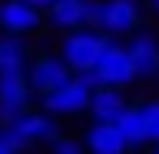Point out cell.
<instances>
[{
  "label": "cell",
  "instance_id": "cell-1",
  "mask_svg": "<svg viewBox=\"0 0 159 154\" xmlns=\"http://www.w3.org/2000/svg\"><path fill=\"white\" fill-rule=\"evenodd\" d=\"M52 137H56V116H48L43 107H39V111L26 107L22 116H13V120L0 124V141H4L13 154L30 150V146H39V141H52Z\"/></svg>",
  "mask_w": 159,
  "mask_h": 154
},
{
  "label": "cell",
  "instance_id": "cell-2",
  "mask_svg": "<svg viewBox=\"0 0 159 154\" xmlns=\"http://www.w3.org/2000/svg\"><path fill=\"white\" fill-rule=\"evenodd\" d=\"M95 86H99L95 73H90V69H78L69 81H60L56 90L39 94V99H43V111L56 116V120H65V116H82V111H86V103H90V90H95Z\"/></svg>",
  "mask_w": 159,
  "mask_h": 154
},
{
  "label": "cell",
  "instance_id": "cell-3",
  "mask_svg": "<svg viewBox=\"0 0 159 154\" xmlns=\"http://www.w3.org/2000/svg\"><path fill=\"white\" fill-rule=\"evenodd\" d=\"M107 43H112V34L99 30V26H73V30H65V39H60V60H65L73 73H78V69H90Z\"/></svg>",
  "mask_w": 159,
  "mask_h": 154
},
{
  "label": "cell",
  "instance_id": "cell-4",
  "mask_svg": "<svg viewBox=\"0 0 159 154\" xmlns=\"http://www.w3.org/2000/svg\"><path fill=\"white\" fill-rule=\"evenodd\" d=\"M90 73H95L99 86H116V90H129L133 81H138L133 60H129V51L120 47V43H107V47L99 51V60L90 64Z\"/></svg>",
  "mask_w": 159,
  "mask_h": 154
},
{
  "label": "cell",
  "instance_id": "cell-5",
  "mask_svg": "<svg viewBox=\"0 0 159 154\" xmlns=\"http://www.w3.org/2000/svg\"><path fill=\"white\" fill-rule=\"evenodd\" d=\"M73 77V69L60 60V56H52V51H43V56H34L26 64V81H30V90L34 94H48V90H56L60 81H69Z\"/></svg>",
  "mask_w": 159,
  "mask_h": 154
},
{
  "label": "cell",
  "instance_id": "cell-6",
  "mask_svg": "<svg viewBox=\"0 0 159 154\" xmlns=\"http://www.w3.org/2000/svg\"><path fill=\"white\" fill-rule=\"evenodd\" d=\"M30 99H34V90H30L26 73H0V124L22 116L26 107H34Z\"/></svg>",
  "mask_w": 159,
  "mask_h": 154
},
{
  "label": "cell",
  "instance_id": "cell-7",
  "mask_svg": "<svg viewBox=\"0 0 159 154\" xmlns=\"http://www.w3.org/2000/svg\"><path fill=\"white\" fill-rule=\"evenodd\" d=\"M138 26H142V0H103L99 30H107L112 39H120V34H133Z\"/></svg>",
  "mask_w": 159,
  "mask_h": 154
},
{
  "label": "cell",
  "instance_id": "cell-8",
  "mask_svg": "<svg viewBox=\"0 0 159 154\" xmlns=\"http://www.w3.org/2000/svg\"><path fill=\"white\" fill-rule=\"evenodd\" d=\"M125 51H129V60H133L138 81H142V77H146V81L159 77V39L151 34V30H142V26H138V30L129 34V47H125Z\"/></svg>",
  "mask_w": 159,
  "mask_h": 154
},
{
  "label": "cell",
  "instance_id": "cell-9",
  "mask_svg": "<svg viewBox=\"0 0 159 154\" xmlns=\"http://www.w3.org/2000/svg\"><path fill=\"white\" fill-rule=\"evenodd\" d=\"M43 26V9H34L26 0H0V30L9 34H34Z\"/></svg>",
  "mask_w": 159,
  "mask_h": 154
},
{
  "label": "cell",
  "instance_id": "cell-10",
  "mask_svg": "<svg viewBox=\"0 0 159 154\" xmlns=\"http://www.w3.org/2000/svg\"><path fill=\"white\" fill-rule=\"evenodd\" d=\"M82 146H86V154H129V146H125L116 120H95V124L86 128Z\"/></svg>",
  "mask_w": 159,
  "mask_h": 154
},
{
  "label": "cell",
  "instance_id": "cell-11",
  "mask_svg": "<svg viewBox=\"0 0 159 154\" xmlns=\"http://www.w3.org/2000/svg\"><path fill=\"white\" fill-rule=\"evenodd\" d=\"M43 22L52 30H73V26H86V0H52L43 9Z\"/></svg>",
  "mask_w": 159,
  "mask_h": 154
},
{
  "label": "cell",
  "instance_id": "cell-12",
  "mask_svg": "<svg viewBox=\"0 0 159 154\" xmlns=\"http://www.w3.org/2000/svg\"><path fill=\"white\" fill-rule=\"evenodd\" d=\"M26 64H30L26 34H9V30H0V73H26Z\"/></svg>",
  "mask_w": 159,
  "mask_h": 154
},
{
  "label": "cell",
  "instance_id": "cell-13",
  "mask_svg": "<svg viewBox=\"0 0 159 154\" xmlns=\"http://www.w3.org/2000/svg\"><path fill=\"white\" fill-rule=\"evenodd\" d=\"M125 107H129L125 103V90H116V86H95L90 90V103H86V111L95 120H116Z\"/></svg>",
  "mask_w": 159,
  "mask_h": 154
},
{
  "label": "cell",
  "instance_id": "cell-14",
  "mask_svg": "<svg viewBox=\"0 0 159 154\" xmlns=\"http://www.w3.org/2000/svg\"><path fill=\"white\" fill-rule=\"evenodd\" d=\"M116 128H120V137H125V146H129V150L151 146V141H146V120H142V103H129V107L116 116Z\"/></svg>",
  "mask_w": 159,
  "mask_h": 154
},
{
  "label": "cell",
  "instance_id": "cell-15",
  "mask_svg": "<svg viewBox=\"0 0 159 154\" xmlns=\"http://www.w3.org/2000/svg\"><path fill=\"white\" fill-rule=\"evenodd\" d=\"M48 150H52V154H86V146H82V137H65V133H56L52 141H48Z\"/></svg>",
  "mask_w": 159,
  "mask_h": 154
},
{
  "label": "cell",
  "instance_id": "cell-16",
  "mask_svg": "<svg viewBox=\"0 0 159 154\" xmlns=\"http://www.w3.org/2000/svg\"><path fill=\"white\" fill-rule=\"evenodd\" d=\"M142 120H146V141L155 146V141H159V103H155V99L142 103Z\"/></svg>",
  "mask_w": 159,
  "mask_h": 154
},
{
  "label": "cell",
  "instance_id": "cell-17",
  "mask_svg": "<svg viewBox=\"0 0 159 154\" xmlns=\"http://www.w3.org/2000/svg\"><path fill=\"white\" fill-rule=\"evenodd\" d=\"M26 4H34V9H48V4H52V0H26Z\"/></svg>",
  "mask_w": 159,
  "mask_h": 154
},
{
  "label": "cell",
  "instance_id": "cell-18",
  "mask_svg": "<svg viewBox=\"0 0 159 154\" xmlns=\"http://www.w3.org/2000/svg\"><path fill=\"white\" fill-rule=\"evenodd\" d=\"M0 154H13V150H9V146H4V141H0Z\"/></svg>",
  "mask_w": 159,
  "mask_h": 154
},
{
  "label": "cell",
  "instance_id": "cell-19",
  "mask_svg": "<svg viewBox=\"0 0 159 154\" xmlns=\"http://www.w3.org/2000/svg\"><path fill=\"white\" fill-rule=\"evenodd\" d=\"M151 9H155V13H159V0H151Z\"/></svg>",
  "mask_w": 159,
  "mask_h": 154
},
{
  "label": "cell",
  "instance_id": "cell-20",
  "mask_svg": "<svg viewBox=\"0 0 159 154\" xmlns=\"http://www.w3.org/2000/svg\"><path fill=\"white\" fill-rule=\"evenodd\" d=\"M155 154H159V141H155Z\"/></svg>",
  "mask_w": 159,
  "mask_h": 154
}]
</instances>
